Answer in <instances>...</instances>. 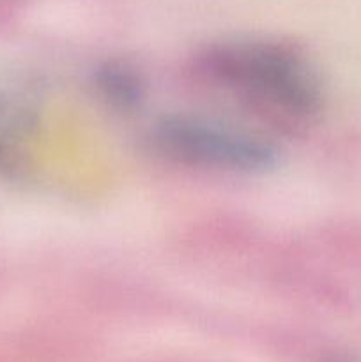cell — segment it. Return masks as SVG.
<instances>
[{"label":"cell","mask_w":361,"mask_h":362,"mask_svg":"<svg viewBox=\"0 0 361 362\" xmlns=\"http://www.w3.org/2000/svg\"><path fill=\"white\" fill-rule=\"evenodd\" d=\"M197 71L214 87L285 120H310L321 110L319 78L303 55L265 39H237L211 46Z\"/></svg>","instance_id":"1"},{"label":"cell","mask_w":361,"mask_h":362,"mask_svg":"<svg viewBox=\"0 0 361 362\" xmlns=\"http://www.w3.org/2000/svg\"><path fill=\"white\" fill-rule=\"evenodd\" d=\"M149 141L161 158L191 168L260 172L275 163V152L264 140L202 117H163Z\"/></svg>","instance_id":"2"},{"label":"cell","mask_w":361,"mask_h":362,"mask_svg":"<svg viewBox=\"0 0 361 362\" xmlns=\"http://www.w3.org/2000/svg\"><path fill=\"white\" fill-rule=\"evenodd\" d=\"M98 87L103 98L112 101L113 105L131 106L140 99L142 83L140 78L131 69L124 66H108L98 73Z\"/></svg>","instance_id":"3"}]
</instances>
